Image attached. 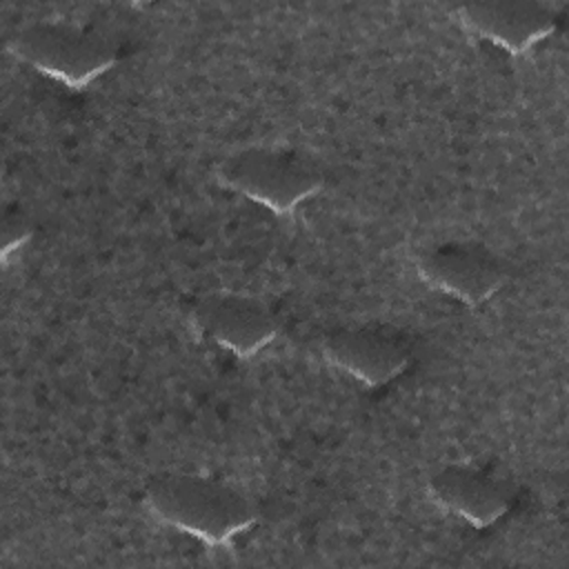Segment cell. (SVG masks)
<instances>
[{"label":"cell","mask_w":569,"mask_h":569,"mask_svg":"<svg viewBox=\"0 0 569 569\" xmlns=\"http://www.w3.org/2000/svg\"><path fill=\"white\" fill-rule=\"evenodd\" d=\"M431 496L473 527H489L511 505V491L491 473L469 465H445L429 478Z\"/></svg>","instance_id":"ba28073f"},{"label":"cell","mask_w":569,"mask_h":569,"mask_svg":"<svg viewBox=\"0 0 569 569\" xmlns=\"http://www.w3.org/2000/svg\"><path fill=\"white\" fill-rule=\"evenodd\" d=\"M325 358L369 387H382L409 365V345L378 325L338 327L322 338Z\"/></svg>","instance_id":"5b68a950"},{"label":"cell","mask_w":569,"mask_h":569,"mask_svg":"<svg viewBox=\"0 0 569 569\" xmlns=\"http://www.w3.org/2000/svg\"><path fill=\"white\" fill-rule=\"evenodd\" d=\"M33 233L31 220L20 209L7 211L2 218V260L7 262L9 253L20 249Z\"/></svg>","instance_id":"9c48e42d"},{"label":"cell","mask_w":569,"mask_h":569,"mask_svg":"<svg viewBox=\"0 0 569 569\" xmlns=\"http://www.w3.org/2000/svg\"><path fill=\"white\" fill-rule=\"evenodd\" d=\"M458 22L502 47L509 53H525L536 42L545 40L558 20V7L533 0H487L467 2L453 9Z\"/></svg>","instance_id":"52a82bcc"},{"label":"cell","mask_w":569,"mask_h":569,"mask_svg":"<svg viewBox=\"0 0 569 569\" xmlns=\"http://www.w3.org/2000/svg\"><path fill=\"white\" fill-rule=\"evenodd\" d=\"M224 184L278 216L291 213L322 189L325 176L316 162L284 147H247L222 160Z\"/></svg>","instance_id":"3957f363"},{"label":"cell","mask_w":569,"mask_h":569,"mask_svg":"<svg viewBox=\"0 0 569 569\" xmlns=\"http://www.w3.org/2000/svg\"><path fill=\"white\" fill-rule=\"evenodd\" d=\"M196 329L240 358L256 356L278 333L276 316L242 293H209L191 311Z\"/></svg>","instance_id":"8992f818"},{"label":"cell","mask_w":569,"mask_h":569,"mask_svg":"<svg viewBox=\"0 0 569 569\" xmlns=\"http://www.w3.org/2000/svg\"><path fill=\"white\" fill-rule=\"evenodd\" d=\"M144 505L158 520L207 545L229 542L258 518L253 502L240 489L198 473L151 478L144 487Z\"/></svg>","instance_id":"6da1fadb"},{"label":"cell","mask_w":569,"mask_h":569,"mask_svg":"<svg viewBox=\"0 0 569 569\" xmlns=\"http://www.w3.org/2000/svg\"><path fill=\"white\" fill-rule=\"evenodd\" d=\"M9 51L71 89L100 78L120 56L118 47L102 33L62 20H40L22 27L9 40Z\"/></svg>","instance_id":"7a4b0ae2"},{"label":"cell","mask_w":569,"mask_h":569,"mask_svg":"<svg viewBox=\"0 0 569 569\" xmlns=\"http://www.w3.org/2000/svg\"><path fill=\"white\" fill-rule=\"evenodd\" d=\"M416 271L429 287L467 305H482L507 278L498 256L476 242L438 244L418 258Z\"/></svg>","instance_id":"277c9868"}]
</instances>
